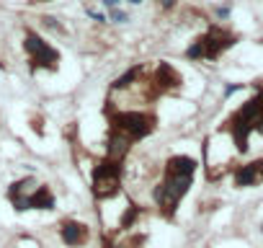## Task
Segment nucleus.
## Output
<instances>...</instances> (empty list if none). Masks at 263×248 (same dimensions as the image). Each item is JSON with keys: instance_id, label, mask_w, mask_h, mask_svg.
I'll list each match as a JSON object with an SVG mask.
<instances>
[{"instance_id": "obj_1", "label": "nucleus", "mask_w": 263, "mask_h": 248, "mask_svg": "<svg viewBox=\"0 0 263 248\" xmlns=\"http://www.w3.org/2000/svg\"><path fill=\"white\" fill-rule=\"evenodd\" d=\"M191 184H193V176L165 171L163 181H160V184L155 186V191H152V199H155V205H157V209H160V215L173 217L176 207L181 205V199L188 194Z\"/></svg>"}, {"instance_id": "obj_2", "label": "nucleus", "mask_w": 263, "mask_h": 248, "mask_svg": "<svg viewBox=\"0 0 263 248\" xmlns=\"http://www.w3.org/2000/svg\"><path fill=\"white\" fill-rule=\"evenodd\" d=\"M261 114H263V93L245 101V104L232 114V119L227 122V127H230V132H232V142H235V148L240 153H248V134L256 129Z\"/></svg>"}, {"instance_id": "obj_3", "label": "nucleus", "mask_w": 263, "mask_h": 248, "mask_svg": "<svg viewBox=\"0 0 263 248\" xmlns=\"http://www.w3.org/2000/svg\"><path fill=\"white\" fill-rule=\"evenodd\" d=\"M235 44V37L227 34L220 26H212L204 37H199L196 41L186 49V57L188 60H217L225 49H230Z\"/></svg>"}, {"instance_id": "obj_4", "label": "nucleus", "mask_w": 263, "mask_h": 248, "mask_svg": "<svg viewBox=\"0 0 263 248\" xmlns=\"http://www.w3.org/2000/svg\"><path fill=\"white\" fill-rule=\"evenodd\" d=\"M121 173H124V163L104 158L93 171V194H96V199L116 197L121 191Z\"/></svg>"}, {"instance_id": "obj_5", "label": "nucleus", "mask_w": 263, "mask_h": 248, "mask_svg": "<svg viewBox=\"0 0 263 248\" xmlns=\"http://www.w3.org/2000/svg\"><path fill=\"white\" fill-rule=\"evenodd\" d=\"M24 49L29 52V60H31V70H57V65H60V52H57L52 44H47L37 31H26L24 37Z\"/></svg>"}, {"instance_id": "obj_6", "label": "nucleus", "mask_w": 263, "mask_h": 248, "mask_svg": "<svg viewBox=\"0 0 263 248\" xmlns=\"http://www.w3.org/2000/svg\"><path fill=\"white\" fill-rule=\"evenodd\" d=\"M111 127L127 132L132 140H142L155 129V117L145 111H119V114H111Z\"/></svg>"}, {"instance_id": "obj_7", "label": "nucleus", "mask_w": 263, "mask_h": 248, "mask_svg": "<svg viewBox=\"0 0 263 248\" xmlns=\"http://www.w3.org/2000/svg\"><path fill=\"white\" fill-rule=\"evenodd\" d=\"M37 178H21V181H16V184H10V189H8V199H10V205H13V209L16 212H26V209H31V205H29V199H31V194L37 191Z\"/></svg>"}, {"instance_id": "obj_8", "label": "nucleus", "mask_w": 263, "mask_h": 248, "mask_svg": "<svg viewBox=\"0 0 263 248\" xmlns=\"http://www.w3.org/2000/svg\"><path fill=\"white\" fill-rule=\"evenodd\" d=\"M60 238H62L65 246L80 248V246H85V243H88L90 230H88V225L77 222V220H65V222L60 225Z\"/></svg>"}, {"instance_id": "obj_9", "label": "nucleus", "mask_w": 263, "mask_h": 248, "mask_svg": "<svg viewBox=\"0 0 263 248\" xmlns=\"http://www.w3.org/2000/svg\"><path fill=\"white\" fill-rule=\"evenodd\" d=\"M132 142H134V140L129 137L127 132H121V129H113V127H111V134H109V140H106V158L124 163L127 153L132 150Z\"/></svg>"}, {"instance_id": "obj_10", "label": "nucleus", "mask_w": 263, "mask_h": 248, "mask_svg": "<svg viewBox=\"0 0 263 248\" xmlns=\"http://www.w3.org/2000/svg\"><path fill=\"white\" fill-rule=\"evenodd\" d=\"M178 85H181V75L176 73V67H170L168 62H160L155 73V88L157 91H173Z\"/></svg>"}, {"instance_id": "obj_11", "label": "nucleus", "mask_w": 263, "mask_h": 248, "mask_svg": "<svg viewBox=\"0 0 263 248\" xmlns=\"http://www.w3.org/2000/svg\"><path fill=\"white\" fill-rule=\"evenodd\" d=\"M196 168H199V161L191 158V155H173V158H168V163H165V171H170V173H188V176H193Z\"/></svg>"}, {"instance_id": "obj_12", "label": "nucleus", "mask_w": 263, "mask_h": 248, "mask_svg": "<svg viewBox=\"0 0 263 248\" xmlns=\"http://www.w3.org/2000/svg\"><path fill=\"white\" fill-rule=\"evenodd\" d=\"M258 181H261V176H258V161L245 163V165H240L237 171H235V186H237V189L256 186Z\"/></svg>"}, {"instance_id": "obj_13", "label": "nucleus", "mask_w": 263, "mask_h": 248, "mask_svg": "<svg viewBox=\"0 0 263 248\" xmlns=\"http://www.w3.org/2000/svg\"><path fill=\"white\" fill-rule=\"evenodd\" d=\"M29 205H31V209H54V197H52L49 186H37Z\"/></svg>"}, {"instance_id": "obj_14", "label": "nucleus", "mask_w": 263, "mask_h": 248, "mask_svg": "<svg viewBox=\"0 0 263 248\" xmlns=\"http://www.w3.org/2000/svg\"><path fill=\"white\" fill-rule=\"evenodd\" d=\"M140 75H142V65H134V67H129V70L124 73L121 78H116V81L111 83V91H124V88H129L134 81H140Z\"/></svg>"}, {"instance_id": "obj_15", "label": "nucleus", "mask_w": 263, "mask_h": 248, "mask_svg": "<svg viewBox=\"0 0 263 248\" xmlns=\"http://www.w3.org/2000/svg\"><path fill=\"white\" fill-rule=\"evenodd\" d=\"M140 212H142V209L137 207V205H129V207H127V212H124V217L119 220V228H121V230L132 228V225H134V220L140 217Z\"/></svg>"}, {"instance_id": "obj_16", "label": "nucleus", "mask_w": 263, "mask_h": 248, "mask_svg": "<svg viewBox=\"0 0 263 248\" xmlns=\"http://www.w3.org/2000/svg\"><path fill=\"white\" fill-rule=\"evenodd\" d=\"M111 21H113V24H127L129 16L124 13V10H119V8H111Z\"/></svg>"}, {"instance_id": "obj_17", "label": "nucleus", "mask_w": 263, "mask_h": 248, "mask_svg": "<svg viewBox=\"0 0 263 248\" xmlns=\"http://www.w3.org/2000/svg\"><path fill=\"white\" fill-rule=\"evenodd\" d=\"M217 18H230V5H217Z\"/></svg>"}, {"instance_id": "obj_18", "label": "nucleus", "mask_w": 263, "mask_h": 248, "mask_svg": "<svg viewBox=\"0 0 263 248\" xmlns=\"http://www.w3.org/2000/svg\"><path fill=\"white\" fill-rule=\"evenodd\" d=\"M88 16L93 18V21H98V24H101V21H106V16H104V13H98V10H93V8H88Z\"/></svg>"}, {"instance_id": "obj_19", "label": "nucleus", "mask_w": 263, "mask_h": 248, "mask_svg": "<svg viewBox=\"0 0 263 248\" xmlns=\"http://www.w3.org/2000/svg\"><path fill=\"white\" fill-rule=\"evenodd\" d=\"M240 88H243V85H227V88H225V98H230L232 93H237Z\"/></svg>"}, {"instance_id": "obj_20", "label": "nucleus", "mask_w": 263, "mask_h": 248, "mask_svg": "<svg viewBox=\"0 0 263 248\" xmlns=\"http://www.w3.org/2000/svg\"><path fill=\"white\" fill-rule=\"evenodd\" d=\"M101 3H104L106 8H116V5L121 3V0H101Z\"/></svg>"}, {"instance_id": "obj_21", "label": "nucleus", "mask_w": 263, "mask_h": 248, "mask_svg": "<svg viewBox=\"0 0 263 248\" xmlns=\"http://www.w3.org/2000/svg\"><path fill=\"white\" fill-rule=\"evenodd\" d=\"M258 176H261V181H263V158L258 161Z\"/></svg>"}, {"instance_id": "obj_22", "label": "nucleus", "mask_w": 263, "mask_h": 248, "mask_svg": "<svg viewBox=\"0 0 263 248\" xmlns=\"http://www.w3.org/2000/svg\"><path fill=\"white\" fill-rule=\"evenodd\" d=\"M173 3H176V0H163V5H165V8H173Z\"/></svg>"}, {"instance_id": "obj_23", "label": "nucleus", "mask_w": 263, "mask_h": 248, "mask_svg": "<svg viewBox=\"0 0 263 248\" xmlns=\"http://www.w3.org/2000/svg\"><path fill=\"white\" fill-rule=\"evenodd\" d=\"M129 3H134V5H140V3H142V0H129Z\"/></svg>"}, {"instance_id": "obj_24", "label": "nucleus", "mask_w": 263, "mask_h": 248, "mask_svg": "<svg viewBox=\"0 0 263 248\" xmlns=\"http://www.w3.org/2000/svg\"><path fill=\"white\" fill-rule=\"evenodd\" d=\"M37 3H49V0H37Z\"/></svg>"}]
</instances>
